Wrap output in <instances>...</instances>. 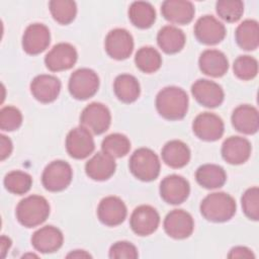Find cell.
<instances>
[{"instance_id":"6da1fadb","label":"cell","mask_w":259,"mask_h":259,"mask_svg":"<svg viewBox=\"0 0 259 259\" xmlns=\"http://www.w3.org/2000/svg\"><path fill=\"white\" fill-rule=\"evenodd\" d=\"M156 108L159 114L166 119H182L188 110V96L179 87H165L156 96Z\"/></svg>"},{"instance_id":"7a4b0ae2","label":"cell","mask_w":259,"mask_h":259,"mask_svg":"<svg viewBox=\"0 0 259 259\" xmlns=\"http://www.w3.org/2000/svg\"><path fill=\"white\" fill-rule=\"evenodd\" d=\"M235 199L226 192H213L203 198L200 203V212L204 219L214 223L231 220L236 212Z\"/></svg>"},{"instance_id":"3957f363","label":"cell","mask_w":259,"mask_h":259,"mask_svg":"<svg viewBox=\"0 0 259 259\" xmlns=\"http://www.w3.org/2000/svg\"><path fill=\"white\" fill-rule=\"evenodd\" d=\"M50 214V204L48 200L40 195H29L16 206V219L26 227L33 228L42 224Z\"/></svg>"},{"instance_id":"277c9868","label":"cell","mask_w":259,"mask_h":259,"mask_svg":"<svg viewBox=\"0 0 259 259\" xmlns=\"http://www.w3.org/2000/svg\"><path fill=\"white\" fill-rule=\"evenodd\" d=\"M128 166L133 175L142 181L155 180L160 173V160L148 148L136 150L131 156Z\"/></svg>"},{"instance_id":"5b68a950","label":"cell","mask_w":259,"mask_h":259,"mask_svg":"<svg viewBox=\"0 0 259 259\" xmlns=\"http://www.w3.org/2000/svg\"><path fill=\"white\" fill-rule=\"evenodd\" d=\"M99 78L97 74L88 68H81L72 73L68 88L70 94L78 100H86L92 97L98 90Z\"/></svg>"},{"instance_id":"8992f818","label":"cell","mask_w":259,"mask_h":259,"mask_svg":"<svg viewBox=\"0 0 259 259\" xmlns=\"http://www.w3.org/2000/svg\"><path fill=\"white\" fill-rule=\"evenodd\" d=\"M73 171L69 163L63 160L51 162L44 170L41 182L44 187L52 192L66 189L72 181Z\"/></svg>"},{"instance_id":"52a82bcc","label":"cell","mask_w":259,"mask_h":259,"mask_svg":"<svg viewBox=\"0 0 259 259\" xmlns=\"http://www.w3.org/2000/svg\"><path fill=\"white\" fill-rule=\"evenodd\" d=\"M111 122L109 109L102 103L92 102L88 104L80 115V123L91 134L101 135L106 132Z\"/></svg>"},{"instance_id":"ba28073f","label":"cell","mask_w":259,"mask_h":259,"mask_svg":"<svg viewBox=\"0 0 259 259\" xmlns=\"http://www.w3.org/2000/svg\"><path fill=\"white\" fill-rule=\"evenodd\" d=\"M95 148L91 133L80 125L69 132L66 138V149L68 154L74 159L87 158Z\"/></svg>"},{"instance_id":"9c48e42d","label":"cell","mask_w":259,"mask_h":259,"mask_svg":"<svg viewBox=\"0 0 259 259\" xmlns=\"http://www.w3.org/2000/svg\"><path fill=\"white\" fill-rule=\"evenodd\" d=\"M105 51L114 60L127 59L134 50V39L132 34L123 28L110 30L105 37Z\"/></svg>"},{"instance_id":"30bf717a","label":"cell","mask_w":259,"mask_h":259,"mask_svg":"<svg viewBox=\"0 0 259 259\" xmlns=\"http://www.w3.org/2000/svg\"><path fill=\"white\" fill-rule=\"evenodd\" d=\"M192 130L198 139L206 142H213L222 138L225 125L223 119L217 114L202 112L193 120Z\"/></svg>"},{"instance_id":"8fae6325","label":"cell","mask_w":259,"mask_h":259,"mask_svg":"<svg viewBox=\"0 0 259 259\" xmlns=\"http://www.w3.org/2000/svg\"><path fill=\"white\" fill-rule=\"evenodd\" d=\"M190 192L188 181L176 174L166 176L160 183V195L162 199L170 204L184 202Z\"/></svg>"},{"instance_id":"7c38bea8","label":"cell","mask_w":259,"mask_h":259,"mask_svg":"<svg viewBox=\"0 0 259 259\" xmlns=\"http://www.w3.org/2000/svg\"><path fill=\"white\" fill-rule=\"evenodd\" d=\"M160 215L151 205H140L133 211L130 225L135 234L139 236H149L159 227Z\"/></svg>"},{"instance_id":"4fadbf2b","label":"cell","mask_w":259,"mask_h":259,"mask_svg":"<svg viewBox=\"0 0 259 259\" xmlns=\"http://www.w3.org/2000/svg\"><path fill=\"white\" fill-rule=\"evenodd\" d=\"M76 49L68 42H60L53 47L45 58L47 68L53 72L71 69L77 62Z\"/></svg>"},{"instance_id":"5bb4252c","label":"cell","mask_w":259,"mask_h":259,"mask_svg":"<svg viewBox=\"0 0 259 259\" xmlns=\"http://www.w3.org/2000/svg\"><path fill=\"white\" fill-rule=\"evenodd\" d=\"M194 34L197 40L204 45H217L226 36V27L212 15L200 17L194 25Z\"/></svg>"},{"instance_id":"9a60e30c","label":"cell","mask_w":259,"mask_h":259,"mask_svg":"<svg viewBox=\"0 0 259 259\" xmlns=\"http://www.w3.org/2000/svg\"><path fill=\"white\" fill-rule=\"evenodd\" d=\"M164 230L173 239L188 238L194 229V222L190 213L183 209H173L164 220Z\"/></svg>"},{"instance_id":"2e32d148","label":"cell","mask_w":259,"mask_h":259,"mask_svg":"<svg viewBox=\"0 0 259 259\" xmlns=\"http://www.w3.org/2000/svg\"><path fill=\"white\" fill-rule=\"evenodd\" d=\"M191 93L196 101L209 108L217 107L224 101V91L222 87L210 80L199 79L191 86Z\"/></svg>"},{"instance_id":"e0dca14e","label":"cell","mask_w":259,"mask_h":259,"mask_svg":"<svg viewBox=\"0 0 259 259\" xmlns=\"http://www.w3.org/2000/svg\"><path fill=\"white\" fill-rule=\"evenodd\" d=\"M126 206L117 196H107L101 199L97 207L99 221L108 226L115 227L120 225L126 218Z\"/></svg>"},{"instance_id":"ac0fdd59","label":"cell","mask_w":259,"mask_h":259,"mask_svg":"<svg viewBox=\"0 0 259 259\" xmlns=\"http://www.w3.org/2000/svg\"><path fill=\"white\" fill-rule=\"evenodd\" d=\"M50 41V29L42 23H33L24 30L22 48L29 55H37L49 47Z\"/></svg>"},{"instance_id":"d6986e66","label":"cell","mask_w":259,"mask_h":259,"mask_svg":"<svg viewBox=\"0 0 259 259\" xmlns=\"http://www.w3.org/2000/svg\"><path fill=\"white\" fill-rule=\"evenodd\" d=\"M32 96L42 103H50L57 99L61 91L60 80L53 75H38L30 83Z\"/></svg>"},{"instance_id":"ffe728a7","label":"cell","mask_w":259,"mask_h":259,"mask_svg":"<svg viewBox=\"0 0 259 259\" xmlns=\"http://www.w3.org/2000/svg\"><path fill=\"white\" fill-rule=\"evenodd\" d=\"M164 18L174 24H187L194 16L195 9L191 2L185 0H167L162 3Z\"/></svg>"},{"instance_id":"44dd1931","label":"cell","mask_w":259,"mask_h":259,"mask_svg":"<svg viewBox=\"0 0 259 259\" xmlns=\"http://www.w3.org/2000/svg\"><path fill=\"white\" fill-rule=\"evenodd\" d=\"M63 234L54 226H45L38 229L31 238L34 249L40 253H53L63 245Z\"/></svg>"},{"instance_id":"7402d4cb","label":"cell","mask_w":259,"mask_h":259,"mask_svg":"<svg viewBox=\"0 0 259 259\" xmlns=\"http://www.w3.org/2000/svg\"><path fill=\"white\" fill-rule=\"evenodd\" d=\"M251 155V144L243 137H230L222 146V156L230 164L245 163Z\"/></svg>"},{"instance_id":"603a6c76","label":"cell","mask_w":259,"mask_h":259,"mask_svg":"<svg viewBox=\"0 0 259 259\" xmlns=\"http://www.w3.org/2000/svg\"><path fill=\"white\" fill-rule=\"evenodd\" d=\"M115 167L114 158L104 152H98L86 163L85 172L89 178L103 181L113 175Z\"/></svg>"},{"instance_id":"cb8c5ba5","label":"cell","mask_w":259,"mask_h":259,"mask_svg":"<svg viewBox=\"0 0 259 259\" xmlns=\"http://www.w3.org/2000/svg\"><path fill=\"white\" fill-rule=\"evenodd\" d=\"M198 65L200 71L210 77H222L229 69V62L224 53L218 50H205L201 53Z\"/></svg>"},{"instance_id":"d4e9b609","label":"cell","mask_w":259,"mask_h":259,"mask_svg":"<svg viewBox=\"0 0 259 259\" xmlns=\"http://www.w3.org/2000/svg\"><path fill=\"white\" fill-rule=\"evenodd\" d=\"M232 123L238 132L245 135H253L257 133L259 127L258 110L248 104L240 105L233 111Z\"/></svg>"},{"instance_id":"484cf974","label":"cell","mask_w":259,"mask_h":259,"mask_svg":"<svg viewBox=\"0 0 259 259\" xmlns=\"http://www.w3.org/2000/svg\"><path fill=\"white\" fill-rule=\"evenodd\" d=\"M162 159L171 168H182L190 160V150L187 145L178 140H172L162 149Z\"/></svg>"},{"instance_id":"4316f807","label":"cell","mask_w":259,"mask_h":259,"mask_svg":"<svg viewBox=\"0 0 259 259\" xmlns=\"http://www.w3.org/2000/svg\"><path fill=\"white\" fill-rule=\"evenodd\" d=\"M185 40L184 32L174 25H166L162 27L157 35L158 46L166 54L180 52L185 45Z\"/></svg>"},{"instance_id":"83f0119b","label":"cell","mask_w":259,"mask_h":259,"mask_svg":"<svg viewBox=\"0 0 259 259\" xmlns=\"http://www.w3.org/2000/svg\"><path fill=\"white\" fill-rule=\"evenodd\" d=\"M197 183L206 189H215L222 187L226 180L227 174L223 167L215 164H204L197 168L195 172Z\"/></svg>"},{"instance_id":"f1b7e54d","label":"cell","mask_w":259,"mask_h":259,"mask_svg":"<svg viewBox=\"0 0 259 259\" xmlns=\"http://www.w3.org/2000/svg\"><path fill=\"white\" fill-rule=\"evenodd\" d=\"M113 90L116 97L124 103L136 101L141 93L139 81L130 74L118 75L114 80Z\"/></svg>"},{"instance_id":"f546056e","label":"cell","mask_w":259,"mask_h":259,"mask_svg":"<svg viewBox=\"0 0 259 259\" xmlns=\"http://www.w3.org/2000/svg\"><path fill=\"white\" fill-rule=\"evenodd\" d=\"M235 37L238 46L245 51H254L259 45V26L253 19H246L236 29Z\"/></svg>"},{"instance_id":"4dcf8cb0","label":"cell","mask_w":259,"mask_h":259,"mask_svg":"<svg viewBox=\"0 0 259 259\" xmlns=\"http://www.w3.org/2000/svg\"><path fill=\"white\" fill-rule=\"evenodd\" d=\"M128 18L135 26L142 29L149 28L156 20V11L149 2L136 1L128 8Z\"/></svg>"},{"instance_id":"1f68e13d","label":"cell","mask_w":259,"mask_h":259,"mask_svg":"<svg viewBox=\"0 0 259 259\" xmlns=\"http://www.w3.org/2000/svg\"><path fill=\"white\" fill-rule=\"evenodd\" d=\"M135 63L142 72L154 73L158 71L162 65V57L156 49L143 47L136 53Z\"/></svg>"},{"instance_id":"d6a6232c","label":"cell","mask_w":259,"mask_h":259,"mask_svg":"<svg viewBox=\"0 0 259 259\" xmlns=\"http://www.w3.org/2000/svg\"><path fill=\"white\" fill-rule=\"evenodd\" d=\"M102 152L112 158H121L131 150L130 140L122 134H111L104 138L101 144Z\"/></svg>"},{"instance_id":"836d02e7","label":"cell","mask_w":259,"mask_h":259,"mask_svg":"<svg viewBox=\"0 0 259 259\" xmlns=\"http://www.w3.org/2000/svg\"><path fill=\"white\" fill-rule=\"evenodd\" d=\"M49 8L53 18L60 24L71 23L77 14V6L71 0H52Z\"/></svg>"},{"instance_id":"e575fe53","label":"cell","mask_w":259,"mask_h":259,"mask_svg":"<svg viewBox=\"0 0 259 259\" xmlns=\"http://www.w3.org/2000/svg\"><path fill=\"white\" fill-rule=\"evenodd\" d=\"M32 184V178L29 174L15 170L6 174L4 178V186L5 188L13 193V194H24L26 193Z\"/></svg>"},{"instance_id":"d590c367","label":"cell","mask_w":259,"mask_h":259,"mask_svg":"<svg viewBox=\"0 0 259 259\" xmlns=\"http://www.w3.org/2000/svg\"><path fill=\"white\" fill-rule=\"evenodd\" d=\"M215 10L225 21L236 22L244 13V4L239 0H221L217 2Z\"/></svg>"},{"instance_id":"8d00e7d4","label":"cell","mask_w":259,"mask_h":259,"mask_svg":"<svg viewBox=\"0 0 259 259\" xmlns=\"http://www.w3.org/2000/svg\"><path fill=\"white\" fill-rule=\"evenodd\" d=\"M235 75L241 80H251L258 73V62L255 58L245 55L238 57L233 65Z\"/></svg>"},{"instance_id":"74e56055","label":"cell","mask_w":259,"mask_h":259,"mask_svg":"<svg viewBox=\"0 0 259 259\" xmlns=\"http://www.w3.org/2000/svg\"><path fill=\"white\" fill-rule=\"evenodd\" d=\"M242 208L245 215L253 221L259 219V189L258 187H251L247 189L242 198Z\"/></svg>"},{"instance_id":"f35d334b","label":"cell","mask_w":259,"mask_h":259,"mask_svg":"<svg viewBox=\"0 0 259 259\" xmlns=\"http://www.w3.org/2000/svg\"><path fill=\"white\" fill-rule=\"evenodd\" d=\"M22 123V114L14 106H5L0 110V128L5 132H13Z\"/></svg>"},{"instance_id":"ab89813d","label":"cell","mask_w":259,"mask_h":259,"mask_svg":"<svg viewBox=\"0 0 259 259\" xmlns=\"http://www.w3.org/2000/svg\"><path fill=\"white\" fill-rule=\"evenodd\" d=\"M138 256L136 246L126 241L116 242L109 249V257L112 259H136Z\"/></svg>"},{"instance_id":"60d3db41","label":"cell","mask_w":259,"mask_h":259,"mask_svg":"<svg viewBox=\"0 0 259 259\" xmlns=\"http://www.w3.org/2000/svg\"><path fill=\"white\" fill-rule=\"evenodd\" d=\"M12 142L10 139L4 135L0 136V159L1 161L5 160L7 157L10 156L12 152Z\"/></svg>"},{"instance_id":"b9f144b4","label":"cell","mask_w":259,"mask_h":259,"mask_svg":"<svg viewBox=\"0 0 259 259\" xmlns=\"http://www.w3.org/2000/svg\"><path fill=\"white\" fill-rule=\"evenodd\" d=\"M228 257L229 258H254L255 256L250 249H248L246 247L239 246V247L233 248L230 251Z\"/></svg>"},{"instance_id":"7bdbcfd3","label":"cell","mask_w":259,"mask_h":259,"mask_svg":"<svg viewBox=\"0 0 259 259\" xmlns=\"http://www.w3.org/2000/svg\"><path fill=\"white\" fill-rule=\"evenodd\" d=\"M11 246V240L5 236H2L1 237V240H0V248H1V256L2 258L5 257L8 249L10 248Z\"/></svg>"},{"instance_id":"ee69618b","label":"cell","mask_w":259,"mask_h":259,"mask_svg":"<svg viewBox=\"0 0 259 259\" xmlns=\"http://www.w3.org/2000/svg\"><path fill=\"white\" fill-rule=\"evenodd\" d=\"M67 257L68 258H71V257H73V258H80V257L83 258V257H91V256L83 250H75L74 252H71L70 254H68Z\"/></svg>"}]
</instances>
